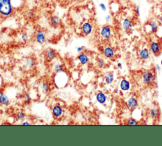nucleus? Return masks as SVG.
Returning <instances> with one entry per match:
<instances>
[{
  "instance_id": "nucleus-1",
  "label": "nucleus",
  "mask_w": 162,
  "mask_h": 146,
  "mask_svg": "<svg viewBox=\"0 0 162 146\" xmlns=\"http://www.w3.org/2000/svg\"><path fill=\"white\" fill-rule=\"evenodd\" d=\"M14 13V6L11 0H0V16L7 18Z\"/></svg>"
},
{
  "instance_id": "nucleus-2",
  "label": "nucleus",
  "mask_w": 162,
  "mask_h": 146,
  "mask_svg": "<svg viewBox=\"0 0 162 146\" xmlns=\"http://www.w3.org/2000/svg\"><path fill=\"white\" fill-rule=\"evenodd\" d=\"M155 78V76L154 73L151 71H145L142 73V80L143 83L146 86H150L153 83Z\"/></svg>"
},
{
  "instance_id": "nucleus-3",
  "label": "nucleus",
  "mask_w": 162,
  "mask_h": 146,
  "mask_svg": "<svg viewBox=\"0 0 162 146\" xmlns=\"http://www.w3.org/2000/svg\"><path fill=\"white\" fill-rule=\"evenodd\" d=\"M94 27L91 22L89 21H86L81 24L80 30L81 32L84 36H89L91 35L92 31Z\"/></svg>"
},
{
  "instance_id": "nucleus-4",
  "label": "nucleus",
  "mask_w": 162,
  "mask_h": 146,
  "mask_svg": "<svg viewBox=\"0 0 162 146\" xmlns=\"http://www.w3.org/2000/svg\"><path fill=\"white\" fill-rule=\"evenodd\" d=\"M112 33L113 32H112L111 27L108 25H105L101 28L100 31H99V35L103 39L108 40L111 38Z\"/></svg>"
},
{
  "instance_id": "nucleus-5",
  "label": "nucleus",
  "mask_w": 162,
  "mask_h": 146,
  "mask_svg": "<svg viewBox=\"0 0 162 146\" xmlns=\"http://www.w3.org/2000/svg\"><path fill=\"white\" fill-rule=\"evenodd\" d=\"M64 109L63 107L60 104H55L51 109V113L53 116L56 119H60L64 115Z\"/></svg>"
},
{
  "instance_id": "nucleus-6",
  "label": "nucleus",
  "mask_w": 162,
  "mask_h": 146,
  "mask_svg": "<svg viewBox=\"0 0 162 146\" xmlns=\"http://www.w3.org/2000/svg\"><path fill=\"white\" fill-rule=\"evenodd\" d=\"M35 40L41 45H45L46 42V34L45 31L41 29L37 30L35 35Z\"/></svg>"
},
{
  "instance_id": "nucleus-7",
  "label": "nucleus",
  "mask_w": 162,
  "mask_h": 146,
  "mask_svg": "<svg viewBox=\"0 0 162 146\" xmlns=\"http://www.w3.org/2000/svg\"><path fill=\"white\" fill-rule=\"evenodd\" d=\"M149 50L155 55H158L160 54L161 50V45L158 41H153L149 45Z\"/></svg>"
},
{
  "instance_id": "nucleus-8",
  "label": "nucleus",
  "mask_w": 162,
  "mask_h": 146,
  "mask_svg": "<svg viewBox=\"0 0 162 146\" xmlns=\"http://www.w3.org/2000/svg\"><path fill=\"white\" fill-rule=\"evenodd\" d=\"M77 60L81 66H86V65H87L89 62L90 58L88 54L83 52L82 53H80V54H79V55H77Z\"/></svg>"
},
{
  "instance_id": "nucleus-9",
  "label": "nucleus",
  "mask_w": 162,
  "mask_h": 146,
  "mask_svg": "<svg viewBox=\"0 0 162 146\" xmlns=\"http://www.w3.org/2000/svg\"><path fill=\"white\" fill-rule=\"evenodd\" d=\"M133 26V21L132 19H130L129 18H124L122 23V27L124 31H125L126 32H128L132 29Z\"/></svg>"
},
{
  "instance_id": "nucleus-10",
  "label": "nucleus",
  "mask_w": 162,
  "mask_h": 146,
  "mask_svg": "<svg viewBox=\"0 0 162 146\" xmlns=\"http://www.w3.org/2000/svg\"><path fill=\"white\" fill-rule=\"evenodd\" d=\"M103 54L106 58H113L115 56V52L114 49L110 46H106L103 49Z\"/></svg>"
},
{
  "instance_id": "nucleus-11",
  "label": "nucleus",
  "mask_w": 162,
  "mask_h": 146,
  "mask_svg": "<svg viewBox=\"0 0 162 146\" xmlns=\"http://www.w3.org/2000/svg\"><path fill=\"white\" fill-rule=\"evenodd\" d=\"M45 57L48 62H52L57 57V52L53 49L48 48L45 52Z\"/></svg>"
},
{
  "instance_id": "nucleus-12",
  "label": "nucleus",
  "mask_w": 162,
  "mask_h": 146,
  "mask_svg": "<svg viewBox=\"0 0 162 146\" xmlns=\"http://www.w3.org/2000/svg\"><path fill=\"white\" fill-rule=\"evenodd\" d=\"M139 57L142 60H148L150 57V51L147 48L141 49L139 52Z\"/></svg>"
},
{
  "instance_id": "nucleus-13",
  "label": "nucleus",
  "mask_w": 162,
  "mask_h": 146,
  "mask_svg": "<svg viewBox=\"0 0 162 146\" xmlns=\"http://www.w3.org/2000/svg\"><path fill=\"white\" fill-rule=\"evenodd\" d=\"M49 24L53 28H58L60 27L61 24V20L58 15H51L49 18Z\"/></svg>"
},
{
  "instance_id": "nucleus-14",
  "label": "nucleus",
  "mask_w": 162,
  "mask_h": 146,
  "mask_svg": "<svg viewBox=\"0 0 162 146\" xmlns=\"http://www.w3.org/2000/svg\"><path fill=\"white\" fill-rule=\"evenodd\" d=\"M96 100L99 104L104 105L107 102V97L105 93L99 92L96 95Z\"/></svg>"
},
{
  "instance_id": "nucleus-15",
  "label": "nucleus",
  "mask_w": 162,
  "mask_h": 146,
  "mask_svg": "<svg viewBox=\"0 0 162 146\" xmlns=\"http://www.w3.org/2000/svg\"><path fill=\"white\" fill-rule=\"evenodd\" d=\"M127 105L130 109L134 110L138 106V101L136 97H130L127 102Z\"/></svg>"
},
{
  "instance_id": "nucleus-16",
  "label": "nucleus",
  "mask_w": 162,
  "mask_h": 146,
  "mask_svg": "<svg viewBox=\"0 0 162 146\" xmlns=\"http://www.w3.org/2000/svg\"><path fill=\"white\" fill-rule=\"evenodd\" d=\"M53 72L54 73L58 74H60L61 73H63L65 71V66L64 65L61 63V62H57L55 63L53 66V68H52Z\"/></svg>"
},
{
  "instance_id": "nucleus-17",
  "label": "nucleus",
  "mask_w": 162,
  "mask_h": 146,
  "mask_svg": "<svg viewBox=\"0 0 162 146\" xmlns=\"http://www.w3.org/2000/svg\"><path fill=\"white\" fill-rule=\"evenodd\" d=\"M148 116L152 120H157L160 116V111L157 107H151L148 111Z\"/></svg>"
},
{
  "instance_id": "nucleus-18",
  "label": "nucleus",
  "mask_w": 162,
  "mask_h": 146,
  "mask_svg": "<svg viewBox=\"0 0 162 146\" xmlns=\"http://www.w3.org/2000/svg\"><path fill=\"white\" fill-rule=\"evenodd\" d=\"M10 103V100L8 95L4 93H0V105L2 106H8Z\"/></svg>"
},
{
  "instance_id": "nucleus-19",
  "label": "nucleus",
  "mask_w": 162,
  "mask_h": 146,
  "mask_svg": "<svg viewBox=\"0 0 162 146\" xmlns=\"http://www.w3.org/2000/svg\"><path fill=\"white\" fill-rule=\"evenodd\" d=\"M120 88L123 92H127L130 88V83L126 79H122L120 83Z\"/></svg>"
},
{
  "instance_id": "nucleus-20",
  "label": "nucleus",
  "mask_w": 162,
  "mask_h": 146,
  "mask_svg": "<svg viewBox=\"0 0 162 146\" xmlns=\"http://www.w3.org/2000/svg\"><path fill=\"white\" fill-rule=\"evenodd\" d=\"M104 80L107 85H111L114 81V74L111 73H108L105 74Z\"/></svg>"
},
{
  "instance_id": "nucleus-21",
  "label": "nucleus",
  "mask_w": 162,
  "mask_h": 146,
  "mask_svg": "<svg viewBox=\"0 0 162 146\" xmlns=\"http://www.w3.org/2000/svg\"><path fill=\"white\" fill-rule=\"evenodd\" d=\"M24 66L27 69H32L35 66V62L31 58H27L24 62Z\"/></svg>"
},
{
  "instance_id": "nucleus-22",
  "label": "nucleus",
  "mask_w": 162,
  "mask_h": 146,
  "mask_svg": "<svg viewBox=\"0 0 162 146\" xmlns=\"http://www.w3.org/2000/svg\"><path fill=\"white\" fill-rule=\"evenodd\" d=\"M149 28H150V31L152 33H155L158 31V24L156 21H151L149 24Z\"/></svg>"
},
{
  "instance_id": "nucleus-23",
  "label": "nucleus",
  "mask_w": 162,
  "mask_h": 146,
  "mask_svg": "<svg viewBox=\"0 0 162 146\" xmlns=\"http://www.w3.org/2000/svg\"><path fill=\"white\" fill-rule=\"evenodd\" d=\"M41 90L44 94H48L50 92V86L47 82H43L41 85Z\"/></svg>"
},
{
  "instance_id": "nucleus-24",
  "label": "nucleus",
  "mask_w": 162,
  "mask_h": 146,
  "mask_svg": "<svg viewBox=\"0 0 162 146\" xmlns=\"http://www.w3.org/2000/svg\"><path fill=\"white\" fill-rule=\"evenodd\" d=\"M15 116H16V118L17 120L24 121L25 119H26V115L23 111H19L17 112L16 115H15Z\"/></svg>"
},
{
  "instance_id": "nucleus-25",
  "label": "nucleus",
  "mask_w": 162,
  "mask_h": 146,
  "mask_svg": "<svg viewBox=\"0 0 162 146\" xmlns=\"http://www.w3.org/2000/svg\"><path fill=\"white\" fill-rule=\"evenodd\" d=\"M23 100L24 103L26 105H29L30 104L31 102H32V97H31V96L29 94L26 93L23 96Z\"/></svg>"
},
{
  "instance_id": "nucleus-26",
  "label": "nucleus",
  "mask_w": 162,
  "mask_h": 146,
  "mask_svg": "<svg viewBox=\"0 0 162 146\" xmlns=\"http://www.w3.org/2000/svg\"><path fill=\"white\" fill-rule=\"evenodd\" d=\"M96 66L99 68V69H102L105 66V62L103 58H99L96 60Z\"/></svg>"
},
{
  "instance_id": "nucleus-27",
  "label": "nucleus",
  "mask_w": 162,
  "mask_h": 146,
  "mask_svg": "<svg viewBox=\"0 0 162 146\" xmlns=\"http://www.w3.org/2000/svg\"><path fill=\"white\" fill-rule=\"evenodd\" d=\"M20 39L24 43H27L29 40V36L27 33H22L21 34Z\"/></svg>"
},
{
  "instance_id": "nucleus-28",
  "label": "nucleus",
  "mask_w": 162,
  "mask_h": 146,
  "mask_svg": "<svg viewBox=\"0 0 162 146\" xmlns=\"http://www.w3.org/2000/svg\"><path fill=\"white\" fill-rule=\"evenodd\" d=\"M127 125H130V126H134V125H138L139 123L138 122V121L134 119V118H130L128 120H127Z\"/></svg>"
},
{
  "instance_id": "nucleus-29",
  "label": "nucleus",
  "mask_w": 162,
  "mask_h": 146,
  "mask_svg": "<svg viewBox=\"0 0 162 146\" xmlns=\"http://www.w3.org/2000/svg\"><path fill=\"white\" fill-rule=\"evenodd\" d=\"M86 48L85 46H78V47L76 48V51H77L78 54H80V53H82L83 52H84Z\"/></svg>"
},
{
  "instance_id": "nucleus-30",
  "label": "nucleus",
  "mask_w": 162,
  "mask_h": 146,
  "mask_svg": "<svg viewBox=\"0 0 162 146\" xmlns=\"http://www.w3.org/2000/svg\"><path fill=\"white\" fill-rule=\"evenodd\" d=\"M99 8H101V10L102 11H103V12L107 11V6H106V5L103 3H99Z\"/></svg>"
},
{
  "instance_id": "nucleus-31",
  "label": "nucleus",
  "mask_w": 162,
  "mask_h": 146,
  "mask_svg": "<svg viewBox=\"0 0 162 146\" xmlns=\"http://www.w3.org/2000/svg\"><path fill=\"white\" fill-rule=\"evenodd\" d=\"M60 95L61 97L64 99H67L68 97V94H67V93H65V92H61V93H60Z\"/></svg>"
},
{
  "instance_id": "nucleus-32",
  "label": "nucleus",
  "mask_w": 162,
  "mask_h": 146,
  "mask_svg": "<svg viewBox=\"0 0 162 146\" xmlns=\"http://www.w3.org/2000/svg\"><path fill=\"white\" fill-rule=\"evenodd\" d=\"M135 13L136 14L138 15V16H139L140 15V7L139 6L137 5L136 8H135Z\"/></svg>"
},
{
  "instance_id": "nucleus-33",
  "label": "nucleus",
  "mask_w": 162,
  "mask_h": 146,
  "mask_svg": "<svg viewBox=\"0 0 162 146\" xmlns=\"http://www.w3.org/2000/svg\"><path fill=\"white\" fill-rule=\"evenodd\" d=\"M105 21H106V22L107 23H109L111 21V16L110 15H107V16L105 17Z\"/></svg>"
},
{
  "instance_id": "nucleus-34",
  "label": "nucleus",
  "mask_w": 162,
  "mask_h": 146,
  "mask_svg": "<svg viewBox=\"0 0 162 146\" xmlns=\"http://www.w3.org/2000/svg\"><path fill=\"white\" fill-rule=\"evenodd\" d=\"M22 125H27L28 126V125H30V123L29 122H27V121H26V122L22 123Z\"/></svg>"
},
{
  "instance_id": "nucleus-35",
  "label": "nucleus",
  "mask_w": 162,
  "mask_h": 146,
  "mask_svg": "<svg viewBox=\"0 0 162 146\" xmlns=\"http://www.w3.org/2000/svg\"><path fill=\"white\" fill-rule=\"evenodd\" d=\"M156 67H157V71H160V70H161V67H160V65L157 64V66H156Z\"/></svg>"
},
{
  "instance_id": "nucleus-36",
  "label": "nucleus",
  "mask_w": 162,
  "mask_h": 146,
  "mask_svg": "<svg viewBox=\"0 0 162 146\" xmlns=\"http://www.w3.org/2000/svg\"><path fill=\"white\" fill-rule=\"evenodd\" d=\"M158 20H159V22H160V23L162 24V15H160V17H159V18H158Z\"/></svg>"
},
{
  "instance_id": "nucleus-37",
  "label": "nucleus",
  "mask_w": 162,
  "mask_h": 146,
  "mask_svg": "<svg viewBox=\"0 0 162 146\" xmlns=\"http://www.w3.org/2000/svg\"><path fill=\"white\" fill-rule=\"evenodd\" d=\"M117 67H118V68H120V69H121V68L122 67V64L120 63V62H118V63L117 64Z\"/></svg>"
},
{
  "instance_id": "nucleus-38",
  "label": "nucleus",
  "mask_w": 162,
  "mask_h": 146,
  "mask_svg": "<svg viewBox=\"0 0 162 146\" xmlns=\"http://www.w3.org/2000/svg\"><path fill=\"white\" fill-rule=\"evenodd\" d=\"M1 113H0V120H1Z\"/></svg>"
},
{
  "instance_id": "nucleus-39",
  "label": "nucleus",
  "mask_w": 162,
  "mask_h": 146,
  "mask_svg": "<svg viewBox=\"0 0 162 146\" xmlns=\"http://www.w3.org/2000/svg\"><path fill=\"white\" fill-rule=\"evenodd\" d=\"M161 66H162V60H161Z\"/></svg>"
}]
</instances>
